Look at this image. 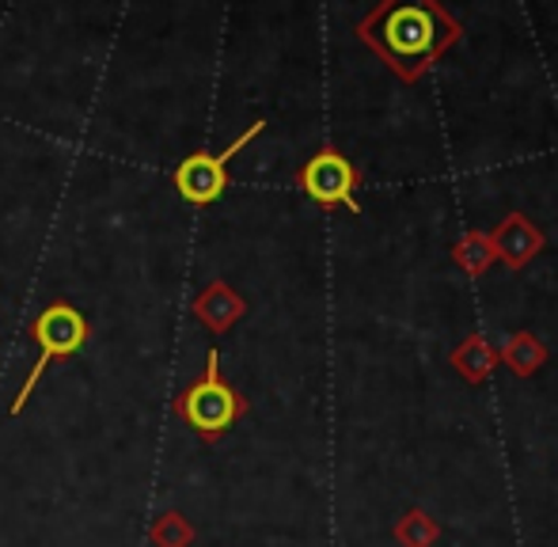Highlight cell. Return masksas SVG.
<instances>
[{
	"instance_id": "1",
	"label": "cell",
	"mask_w": 558,
	"mask_h": 547,
	"mask_svg": "<svg viewBox=\"0 0 558 547\" xmlns=\"http://www.w3.org/2000/svg\"><path fill=\"white\" fill-rule=\"evenodd\" d=\"M357 38L399 76L418 84L463 38V27L441 0H380L357 23Z\"/></svg>"
},
{
	"instance_id": "2",
	"label": "cell",
	"mask_w": 558,
	"mask_h": 547,
	"mask_svg": "<svg viewBox=\"0 0 558 547\" xmlns=\"http://www.w3.org/2000/svg\"><path fill=\"white\" fill-rule=\"evenodd\" d=\"M175 411H179V418L198 437H206V441L225 437L228 429L247 414V400L221 377V357H217V350L206 354V373L179 396Z\"/></svg>"
},
{
	"instance_id": "3",
	"label": "cell",
	"mask_w": 558,
	"mask_h": 547,
	"mask_svg": "<svg viewBox=\"0 0 558 547\" xmlns=\"http://www.w3.org/2000/svg\"><path fill=\"white\" fill-rule=\"evenodd\" d=\"M31 339L38 342V357H35V365H31L27 380H23L20 396L12 400V414H20L27 408V400L35 396V385L43 380V373L50 369L58 357L81 354L84 342H88V319H84V312H76L69 301H50L35 316V324H31Z\"/></svg>"
},
{
	"instance_id": "4",
	"label": "cell",
	"mask_w": 558,
	"mask_h": 547,
	"mask_svg": "<svg viewBox=\"0 0 558 547\" xmlns=\"http://www.w3.org/2000/svg\"><path fill=\"white\" fill-rule=\"evenodd\" d=\"M263 130H266V119H258V122H251V126L243 130V134L235 137L225 153H194V156H186V160L175 168V175H171L179 198L191 202V206H198V209L214 206V202L228 191V183H232V179H228V163H232V156L243 153V148L263 134Z\"/></svg>"
},
{
	"instance_id": "5",
	"label": "cell",
	"mask_w": 558,
	"mask_h": 547,
	"mask_svg": "<svg viewBox=\"0 0 558 547\" xmlns=\"http://www.w3.org/2000/svg\"><path fill=\"white\" fill-rule=\"evenodd\" d=\"M296 183L308 194L316 206L324 209H350V214H361L357 206V186H361V171L345 160L338 148H319L316 156L304 160V168L296 171Z\"/></svg>"
},
{
	"instance_id": "6",
	"label": "cell",
	"mask_w": 558,
	"mask_h": 547,
	"mask_svg": "<svg viewBox=\"0 0 558 547\" xmlns=\"http://www.w3.org/2000/svg\"><path fill=\"white\" fill-rule=\"evenodd\" d=\"M490 244L509 270H524L547 247V236L521 214V209H513V214H506V221L490 232Z\"/></svg>"
},
{
	"instance_id": "7",
	"label": "cell",
	"mask_w": 558,
	"mask_h": 547,
	"mask_svg": "<svg viewBox=\"0 0 558 547\" xmlns=\"http://www.w3.org/2000/svg\"><path fill=\"white\" fill-rule=\"evenodd\" d=\"M243 312H247V304H243V296L228 281H209L206 293L194 301V316L206 327H214V331H228Z\"/></svg>"
},
{
	"instance_id": "8",
	"label": "cell",
	"mask_w": 558,
	"mask_h": 547,
	"mask_svg": "<svg viewBox=\"0 0 558 547\" xmlns=\"http://www.w3.org/2000/svg\"><path fill=\"white\" fill-rule=\"evenodd\" d=\"M448 362H452V369L460 373L468 385H483V380H490V373L501 365L494 342L483 339V335H468V339L448 354Z\"/></svg>"
},
{
	"instance_id": "9",
	"label": "cell",
	"mask_w": 558,
	"mask_h": 547,
	"mask_svg": "<svg viewBox=\"0 0 558 547\" xmlns=\"http://www.w3.org/2000/svg\"><path fill=\"white\" fill-rule=\"evenodd\" d=\"M547 357L551 354H547L544 339H536L532 331H513L498 350V362H506L509 373H517V377H524V380L536 377L547 365Z\"/></svg>"
},
{
	"instance_id": "10",
	"label": "cell",
	"mask_w": 558,
	"mask_h": 547,
	"mask_svg": "<svg viewBox=\"0 0 558 547\" xmlns=\"http://www.w3.org/2000/svg\"><path fill=\"white\" fill-rule=\"evenodd\" d=\"M452 263L463 274H471V278H483V274L498 263V252H494V244H490V232H478V229L463 232L460 244L452 247Z\"/></svg>"
},
{
	"instance_id": "11",
	"label": "cell",
	"mask_w": 558,
	"mask_h": 547,
	"mask_svg": "<svg viewBox=\"0 0 558 547\" xmlns=\"http://www.w3.org/2000/svg\"><path fill=\"white\" fill-rule=\"evenodd\" d=\"M391 533H396L399 547H434L437 540H441V525H437L426 510H418V506H414V510H407L403 518L396 521V528H391Z\"/></svg>"
}]
</instances>
